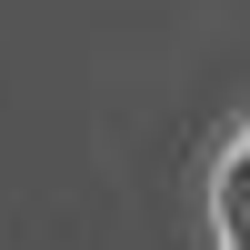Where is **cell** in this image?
Instances as JSON below:
<instances>
[{
  "instance_id": "6da1fadb",
  "label": "cell",
  "mask_w": 250,
  "mask_h": 250,
  "mask_svg": "<svg viewBox=\"0 0 250 250\" xmlns=\"http://www.w3.org/2000/svg\"><path fill=\"white\" fill-rule=\"evenodd\" d=\"M220 250H250V130L220 160Z\"/></svg>"
}]
</instances>
